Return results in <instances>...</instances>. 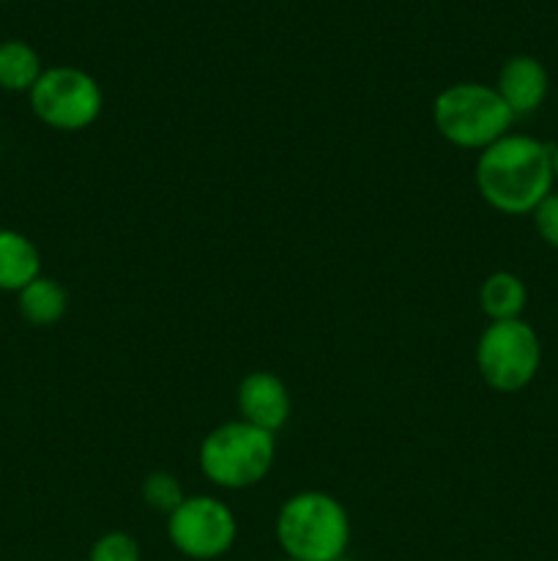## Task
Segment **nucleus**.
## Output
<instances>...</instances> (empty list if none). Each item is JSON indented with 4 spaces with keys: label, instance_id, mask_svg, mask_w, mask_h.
I'll list each match as a JSON object with an SVG mask.
<instances>
[{
    "label": "nucleus",
    "instance_id": "7",
    "mask_svg": "<svg viewBox=\"0 0 558 561\" xmlns=\"http://www.w3.org/2000/svg\"><path fill=\"white\" fill-rule=\"evenodd\" d=\"M167 535L175 551L186 559L211 561L235 546L239 524L233 510L213 496H186L184 504L167 515Z\"/></svg>",
    "mask_w": 558,
    "mask_h": 561
},
{
    "label": "nucleus",
    "instance_id": "17",
    "mask_svg": "<svg viewBox=\"0 0 558 561\" xmlns=\"http://www.w3.org/2000/svg\"><path fill=\"white\" fill-rule=\"evenodd\" d=\"M550 159H553V179L558 181V146H553V151H550Z\"/></svg>",
    "mask_w": 558,
    "mask_h": 561
},
{
    "label": "nucleus",
    "instance_id": "18",
    "mask_svg": "<svg viewBox=\"0 0 558 561\" xmlns=\"http://www.w3.org/2000/svg\"><path fill=\"white\" fill-rule=\"evenodd\" d=\"M337 561H353V559H348V557H342V559H337Z\"/></svg>",
    "mask_w": 558,
    "mask_h": 561
},
{
    "label": "nucleus",
    "instance_id": "3",
    "mask_svg": "<svg viewBox=\"0 0 558 561\" xmlns=\"http://www.w3.org/2000/svg\"><path fill=\"white\" fill-rule=\"evenodd\" d=\"M438 131L452 146L485 151L503 135H509L514 115L498 96L496 85L485 82H457L443 88L432 104Z\"/></svg>",
    "mask_w": 558,
    "mask_h": 561
},
{
    "label": "nucleus",
    "instance_id": "20",
    "mask_svg": "<svg viewBox=\"0 0 558 561\" xmlns=\"http://www.w3.org/2000/svg\"><path fill=\"white\" fill-rule=\"evenodd\" d=\"M0 3H9V0H0Z\"/></svg>",
    "mask_w": 558,
    "mask_h": 561
},
{
    "label": "nucleus",
    "instance_id": "8",
    "mask_svg": "<svg viewBox=\"0 0 558 561\" xmlns=\"http://www.w3.org/2000/svg\"><path fill=\"white\" fill-rule=\"evenodd\" d=\"M239 411L249 425L277 433L290 420V394L274 373H249L239 387Z\"/></svg>",
    "mask_w": 558,
    "mask_h": 561
},
{
    "label": "nucleus",
    "instance_id": "5",
    "mask_svg": "<svg viewBox=\"0 0 558 561\" xmlns=\"http://www.w3.org/2000/svg\"><path fill=\"white\" fill-rule=\"evenodd\" d=\"M542 365V343L534 329L518 321H492L476 345V367L496 392L512 394L528 387Z\"/></svg>",
    "mask_w": 558,
    "mask_h": 561
},
{
    "label": "nucleus",
    "instance_id": "16",
    "mask_svg": "<svg viewBox=\"0 0 558 561\" xmlns=\"http://www.w3.org/2000/svg\"><path fill=\"white\" fill-rule=\"evenodd\" d=\"M531 217H534L536 233L542 236V241L550 244L553 250H558V192H550V195L534 208Z\"/></svg>",
    "mask_w": 558,
    "mask_h": 561
},
{
    "label": "nucleus",
    "instance_id": "15",
    "mask_svg": "<svg viewBox=\"0 0 558 561\" xmlns=\"http://www.w3.org/2000/svg\"><path fill=\"white\" fill-rule=\"evenodd\" d=\"M88 561H142L140 546L126 531H107L91 548Z\"/></svg>",
    "mask_w": 558,
    "mask_h": 561
},
{
    "label": "nucleus",
    "instance_id": "10",
    "mask_svg": "<svg viewBox=\"0 0 558 561\" xmlns=\"http://www.w3.org/2000/svg\"><path fill=\"white\" fill-rule=\"evenodd\" d=\"M36 277H42L38 247L20 230L0 228V290L20 294Z\"/></svg>",
    "mask_w": 558,
    "mask_h": 561
},
{
    "label": "nucleus",
    "instance_id": "1",
    "mask_svg": "<svg viewBox=\"0 0 558 561\" xmlns=\"http://www.w3.org/2000/svg\"><path fill=\"white\" fill-rule=\"evenodd\" d=\"M553 146L528 135H503L476 159L479 195L509 217L534 214L553 192Z\"/></svg>",
    "mask_w": 558,
    "mask_h": 561
},
{
    "label": "nucleus",
    "instance_id": "14",
    "mask_svg": "<svg viewBox=\"0 0 558 561\" xmlns=\"http://www.w3.org/2000/svg\"><path fill=\"white\" fill-rule=\"evenodd\" d=\"M184 488L167 471H153L142 480V502L156 513L173 515L184 504Z\"/></svg>",
    "mask_w": 558,
    "mask_h": 561
},
{
    "label": "nucleus",
    "instance_id": "19",
    "mask_svg": "<svg viewBox=\"0 0 558 561\" xmlns=\"http://www.w3.org/2000/svg\"><path fill=\"white\" fill-rule=\"evenodd\" d=\"M279 561H293V559H288V557H284V559H279Z\"/></svg>",
    "mask_w": 558,
    "mask_h": 561
},
{
    "label": "nucleus",
    "instance_id": "2",
    "mask_svg": "<svg viewBox=\"0 0 558 561\" xmlns=\"http://www.w3.org/2000/svg\"><path fill=\"white\" fill-rule=\"evenodd\" d=\"M277 540L293 561H337L350 542L348 513L323 491L295 493L277 515Z\"/></svg>",
    "mask_w": 558,
    "mask_h": 561
},
{
    "label": "nucleus",
    "instance_id": "6",
    "mask_svg": "<svg viewBox=\"0 0 558 561\" xmlns=\"http://www.w3.org/2000/svg\"><path fill=\"white\" fill-rule=\"evenodd\" d=\"M27 96H31L36 118L58 131L88 129L104 107V93L98 82L74 66L44 69Z\"/></svg>",
    "mask_w": 558,
    "mask_h": 561
},
{
    "label": "nucleus",
    "instance_id": "13",
    "mask_svg": "<svg viewBox=\"0 0 558 561\" xmlns=\"http://www.w3.org/2000/svg\"><path fill=\"white\" fill-rule=\"evenodd\" d=\"M44 66L36 49L20 38L0 42V88L9 93H31Z\"/></svg>",
    "mask_w": 558,
    "mask_h": 561
},
{
    "label": "nucleus",
    "instance_id": "9",
    "mask_svg": "<svg viewBox=\"0 0 558 561\" xmlns=\"http://www.w3.org/2000/svg\"><path fill=\"white\" fill-rule=\"evenodd\" d=\"M547 88H550L547 69L531 55H514L498 71L496 91L512 110L514 118L536 113L547 99Z\"/></svg>",
    "mask_w": 558,
    "mask_h": 561
},
{
    "label": "nucleus",
    "instance_id": "12",
    "mask_svg": "<svg viewBox=\"0 0 558 561\" xmlns=\"http://www.w3.org/2000/svg\"><path fill=\"white\" fill-rule=\"evenodd\" d=\"M16 305H20L22 318L27 323H33V327H53V323H58L66 316L69 296H66L63 285L55 283L53 277H36L16 294Z\"/></svg>",
    "mask_w": 558,
    "mask_h": 561
},
{
    "label": "nucleus",
    "instance_id": "11",
    "mask_svg": "<svg viewBox=\"0 0 558 561\" xmlns=\"http://www.w3.org/2000/svg\"><path fill=\"white\" fill-rule=\"evenodd\" d=\"M481 312L492 321H518L528 305L525 283L512 272H496L481 283L479 290Z\"/></svg>",
    "mask_w": 558,
    "mask_h": 561
},
{
    "label": "nucleus",
    "instance_id": "4",
    "mask_svg": "<svg viewBox=\"0 0 558 561\" xmlns=\"http://www.w3.org/2000/svg\"><path fill=\"white\" fill-rule=\"evenodd\" d=\"M277 455L274 433L260 431L249 422H228L208 433L200 444V469L224 491H244L266 480Z\"/></svg>",
    "mask_w": 558,
    "mask_h": 561
}]
</instances>
